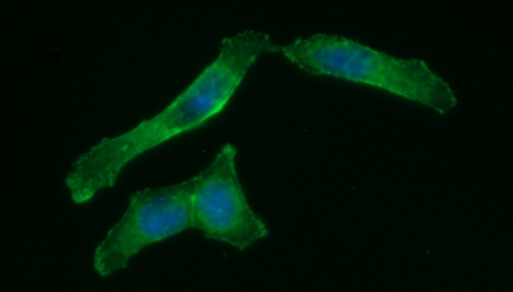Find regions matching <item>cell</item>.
Instances as JSON below:
<instances>
[{
  "label": "cell",
  "instance_id": "1",
  "mask_svg": "<svg viewBox=\"0 0 513 292\" xmlns=\"http://www.w3.org/2000/svg\"><path fill=\"white\" fill-rule=\"evenodd\" d=\"M278 47L268 34L252 29L224 38L217 57L167 107L109 140L114 163L123 168L143 152L202 126L219 114L257 58L266 53H277Z\"/></svg>",
  "mask_w": 513,
  "mask_h": 292
},
{
  "label": "cell",
  "instance_id": "2",
  "mask_svg": "<svg viewBox=\"0 0 513 292\" xmlns=\"http://www.w3.org/2000/svg\"><path fill=\"white\" fill-rule=\"evenodd\" d=\"M278 53L308 75L374 87L442 116L457 103L449 83L425 61L390 55L342 36L320 33L297 37L280 44Z\"/></svg>",
  "mask_w": 513,
  "mask_h": 292
},
{
  "label": "cell",
  "instance_id": "3",
  "mask_svg": "<svg viewBox=\"0 0 513 292\" xmlns=\"http://www.w3.org/2000/svg\"><path fill=\"white\" fill-rule=\"evenodd\" d=\"M196 176L163 187L132 194L121 219L93 253V267L108 276L126 267L145 247L192 228V198Z\"/></svg>",
  "mask_w": 513,
  "mask_h": 292
},
{
  "label": "cell",
  "instance_id": "4",
  "mask_svg": "<svg viewBox=\"0 0 513 292\" xmlns=\"http://www.w3.org/2000/svg\"><path fill=\"white\" fill-rule=\"evenodd\" d=\"M237 154L235 146L226 144L210 165L196 176L192 228L243 251L270 231L246 198L237 171Z\"/></svg>",
  "mask_w": 513,
  "mask_h": 292
}]
</instances>
